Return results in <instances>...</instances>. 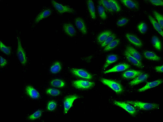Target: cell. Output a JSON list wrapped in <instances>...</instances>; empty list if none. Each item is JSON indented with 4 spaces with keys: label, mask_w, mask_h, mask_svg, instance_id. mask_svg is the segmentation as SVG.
<instances>
[{
    "label": "cell",
    "mask_w": 163,
    "mask_h": 122,
    "mask_svg": "<svg viewBox=\"0 0 163 122\" xmlns=\"http://www.w3.org/2000/svg\"><path fill=\"white\" fill-rule=\"evenodd\" d=\"M126 103L130 104L141 110H148L159 108V105L157 104L147 103L139 101H127Z\"/></svg>",
    "instance_id": "6da1fadb"
},
{
    "label": "cell",
    "mask_w": 163,
    "mask_h": 122,
    "mask_svg": "<svg viewBox=\"0 0 163 122\" xmlns=\"http://www.w3.org/2000/svg\"><path fill=\"white\" fill-rule=\"evenodd\" d=\"M17 55L21 64L25 65L27 62V58L25 51L23 49L21 42L19 37H17Z\"/></svg>",
    "instance_id": "7a4b0ae2"
},
{
    "label": "cell",
    "mask_w": 163,
    "mask_h": 122,
    "mask_svg": "<svg viewBox=\"0 0 163 122\" xmlns=\"http://www.w3.org/2000/svg\"><path fill=\"white\" fill-rule=\"evenodd\" d=\"M101 81L103 84L107 85L116 93H121L123 91L121 85L117 82L105 78L102 79Z\"/></svg>",
    "instance_id": "3957f363"
},
{
    "label": "cell",
    "mask_w": 163,
    "mask_h": 122,
    "mask_svg": "<svg viewBox=\"0 0 163 122\" xmlns=\"http://www.w3.org/2000/svg\"><path fill=\"white\" fill-rule=\"evenodd\" d=\"M114 104L117 106L124 109L131 115H134L136 113L135 108L132 105L126 102L115 101Z\"/></svg>",
    "instance_id": "277c9868"
},
{
    "label": "cell",
    "mask_w": 163,
    "mask_h": 122,
    "mask_svg": "<svg viewBox=\"0 0 163 122\" xmlns=\"http://www.w3.org/2000/svg\"><path fill=\"white\" fill-rule=\"evenodd\" d=\"M72 84L76 88L88 89L94 86V82L80 80L73 81Z\"/></svg>",
    "instance_id": "5b68a950"
},
{
    "label": "cell",
    "mask_w": 163,
    "mask_h": 122,
    "mask_svg": "<svg viewBox=\"0 0 163 122\" xmlns=\"http://www.w3.org/2000/svg\"><path fill=\"white\" fill-rule=\"evenodd\" d=\"M51 2L55 9L61 14L64 13H72L74 12L73 9L68 6L63 5L54 1H52Z\"/></svg>",
    "instance_id": "8992f818"
},
{
    "label": "cell",
    "mask_w": 163,
    "mask_h": 122,
    "mask_svg": "<svg viewBox=\"0 0 163 122\" xmlns=\"http://www.w3.org/2000/svg\"><path fill=\"white\" fill-rule=\"evenodd\" d=\"M79 97L77 95H74L66 97L64 101V112L65 114L68 113L72 106L73 103Z\"/></svg>",
    "instance_id": "52a82bcc"
},
{
    "label": "cell",
    "mask_w": 163,
    "mask_h": 122,
    "mask_svg": "<svg viewBox=\"0 0 163 122\" xmlns=\"http://www.w3.org/2000/svg\"><path fill=\"white\" fill-rule=\"evenodd\" d=\"M71 71L73 74L80 77L88 79H91L92 78L91 74L83 69L72 68Z\"/></svg>",
    "instance_id": "ba28073f"
},
{
    "label": "cell",
    "mask_w": 163,
    "mask_h": 122,
    "mask_svg": "<svg viewBox=\"0 0 163 122\" xmlns=\"http://www.w3.org/2000/svg\"><path fill=\"white\" fill-rule=\"evenodd\" d=\"M129 67V65L126 64H121L116 65L114 67L105 72V74L111 72H118L124 71Z\"/></svg>",
    "instance_id": "9c48e42d"
},
{
    "label": "cell",
    "mask_w": 163,
    "mask_h": 122,
    "mask_svg": "<svg viewBox=\"0 0 163 122\" xmlns=\"http://www.w3.org/2000/svg\"><path fill=\"white\" fill-rule=\"evenodd\" d=\"M163 82L162 80L159 79L148 82L144 87L139 89L138 91L140 92L145 91L149 89L158 86L163 83Z\"/></svg>",
    "instance_id": "30bf717a"
},
{
    "label": "cell",
    "mask_w": 163,
    "mask_h": 122,
    "mask_svg": "<svg viewBox=\"0 0 163 122\" xmlns=\"http://www.w3.org/2000/svg\"><path fill=\"white\" fill-rule=\"evenodd\" d=\"M144 74L142 71L134 70L126 71L122 74L123 77L126 79L134 78L139 75Z\"/></svg>",
    "instance_id": "8fae6325"
},
{
    "label": "cell",
    "mask_w": 163,
    "mask_h": 122,
    "mask_svg": "<svg viewBox=\"0 0 163 122\" xmlns=\"http://www.w3.org/2000/svg\"><path fill=\"white\" fill-rule=\"evenodd\" d=\"M126 37L129 42L132 44L137 46V47H141L143 45L142 42L138 38L135 36L129 34H127L126 35Z\"/></svg>",
    "instance_id": "7c38bea8"
},
{
    "label": "cell",
    "mask_w": 163,
    "mask_h": 122,
    "mask_svg": "<svg viewBox=\"0 0 163 122\" xmlns=\"http://www.w3.org/2000/svg\"><path fill=\"white\" fill-rule=\"evenodd\" d=\"M124 55L127 60L136 66L141 68L144 67V66L143 65L141 61H139L135 58L132 56L126 50L125 51Z\"/></svg>",
    "instance_id": "4fadbf2b"
},
{
    "label": "cell",
    "mask_w": 163,
    "mask_h": 122,
    "mask_svg": "<svg viewBox=\"0 0 163 122\" xmlns=\"http://www.w3.org/2000/svg\"><path fill=\"white\" fill-rule=\"evenodd\" d=\"M148 77L149 75L148 74H143L135 78L134 80L130 82L129 84L131 85H137L147 80Z\"/></svg>",
    "instance_id": "5bb4252c"
},
{
    "label": "cell",
    "mask_w": 163,
    "mask_h": 122,
    "mask_svg": "<svg viewBox=\"0 0 163 122\" xmlns=\"http://www.w3.org/2000/svg\"><path fill=\"white\" fill-rule=\"evenodd\" d=\"M26 93L29 96L33 99H37L40 97L38 92L31 86H28L26 88Z\"/></svg>",
    "instance_id": "9a60e30c"
},
{
    "label": "cell",
    "mask_w": 163,
    "mask_h": 122,
    "mask_svg": "<svg viewBox=\"0 0 163 122\" xmlns=\"http://www.w3.org/2000/svg\"><path fill=\"white\" fill-rule=\"evenodd\" d=\"M66 33L70 37H73L76 34L75 29L73 26L69 24H65L63 26Z\"/></svg>",
    "instance_id": "2e32d148"
},
{
    "label": "cell",
    "mask_w": 163,
    "mask_h": 122,
    "mask_svg": "<svg viewBox=\"0 0 163 122\" xmlns=\"http://www.w3.org/2000/svg\"><path fill=\"white\" fill-rule=\"evenodd\" d=\"M126 50L132 56L135 58L139 61L141 62L142 60L141 56L136 49L131 46L128 45L126 47Z\"/></svg>",
    "instance_id": "e0dca14e"
},
{
    "label": "cell",
    "mask_w": 163,
    "mask_h": 122,
    "mask_svg": "<svg viewBox=\"0 0 163 122\" xmlns=\"http://www.w3.org/2000/svg\"><path fill=\"white\" fill-rule=\"evenodd\" d=\"M145 57L149 60L153 61H159L161 58L157 55L151 51H147L144 52Z\"/></svg>",
    "instance_id": "ac0fdd59"
},
{
    "label": "cell",
    "mask_w": 163,
    "mask_h": 122,
    "mask_svg": "<svg viewBox=\"0 0 163 122\" xmlns=\"http://www.w3.org/2000/svg\"><path fill=\"white\" fill-rule=\"evenodd\" d=\"M75 25L77 28L84 34L87 33L86 29L84 22L80 18L76 19L75 21Z\"/></svg>",
    "instance_id": "d6986e66"
},
{
    "label": "cell",
    "mask_w": 163,
    "mask_h": 122,
    "mask_svg": "<svg viewBox=\"0 0 163 122\" xmlns=\"http://www.w3.org/2000/svg\"><path fill=\"white\" fill-rule=\"evenodd\" d=\"M148 18L151 24L153 26L154 28L160 34L162 37H163V31L162 28L161 27L160 25L157 21H156L155 19L153 18L151 16L149 15Z\"/></svg>",
    "instance_id": "ffe728a7"
},
{
    "label": "cell",
    "mask_w": 163,
    "mask_h": 122,
    "mask_svg": "<svg viewBox=\"0 0 163 122\" xmlns=\"http://www.w3.org/2000/svg\"><path fill=\"white\" fill-rule=\"evenodd\" d=\"M51 11L49 9H46L39 13L35 19V23H37L42 19H44L50 15Z\"/></svg>",
    "instance_id": "44dd1931"
},
{
    "label": "cell",
    "mask_w": 163,
    "mask_h": 122,
    "mask_svg": "<svg viewBox=\"0 0 163 122\" xmlns=\"http://www.w3.org/2000/svg\"><path fill=\"white\" fill-rule=\"evenodd\" d=\"M118 58L117 56L115 55H109L106 59L105 64L103 69H105L107 68L109 65L114 63L118 60Z\"/></svg>",
    "instance_id": "7402d4cb"
},
{
    "label": "cell",
    "mask_w": 163,
    "mask_h": 122,
    "mask_svg": "<svg viewBox=\"0 0 163 122\" xmlns=\"http://www.w3.org/2000/svg\"><path fill=\"white\" fill-rule=\"evenodd\" d=\"M112 34L110 31H107L102 33L98 38V41L99 43L102 44L108 37Z\"/></svg>",
    "instance_id": "603a6c76"
},
{
    "label": "cell",
    "mask_w": 163,
    "mask_h": 122,
    "mask_svg": "<svg viewBox=\"0 0 163 122\" xmlns=\"http://www.w3.org/2000/svg\"><path fill=\"white\" fill-rule=\"evenodd\" d=\"M88 6L90 14L92 18L95 19L96 18L94 2L92 1H88Z\"/></svg>",
    "instance_id": "cb8c5ba5"
},
{
    "label": "cell",
    "mask_w": 163,
    "mask_h": 122,
    "mask_svg": "<svg viewBox=\"0 0 163 122\" xmlns=\"http://www.w3.org/2000/svg\"><path fill=\"white\" fill-rule=\"evenodd\" d=\"M151 42L154 47L157 50L160 51L162 49L161 43L159 38L156 36L152 38Z\"/></svg>",
    "instance_id": "d4e9b609"
},
{
    "label": "cell",
    "mask_w": 163,
    "mask_h": 122,
    "mask_svg": "<svg viewBox=\"0 0 163 122\" xmlns=\"http://www.w3.org/2000/svg\"><path fill=\"white\" fill-rule=\"evenodd\" d=\"M120 40L119 39H115L105 47L104 51L105 52L110 51L115 48L119 43Z\"/></svg>",
    "instance_id": "484cf974"
},
{
    "label": "cell",
    "mask_w": 163,
    "mask_h": 122,
    "mask_svg": "<svg viewBox=\"0 0 163 122\" xmlns=\"http://www.w3.org/2000/svg\"><path fill=\"white\" fill-rule=\"evenodd\" d=\"M121 1L127 7L132 9H137L138 8V5L135 2L127 0H122Z\"/></svg>",
    "instance_id": "4316f807"
},
{
    "label": "cell",
    "mask_w": 163,
    "mask_h": 122,
    "mask_svg": "<svg viewBox=\"0 0 163 122\" xmlns=\"http://www.w3.org/2000/svg\"><path fill=\"white\" fill-rule=\"evenodd\" d=\"M108 1L110 4L113 12H118L121 11V8L117 1L114 0Z\"/></svg>",
    "instance_id": "83f0119b"
},
{
    "label": "cell",
    "mask_w": 163,
    "mask_h": 122,
    "mask_svg": "<svg viewBox=\"0 0 163 122\" xmlns=\"http://www.w3.org/2000/svg\"><path fill=\"white\" fill-rule=\"evenodd\" d=\"M61 66L60 63L57 62L55 63L51 67L50 70L53 74L58 73L61 71Z\"/></svg>",
    "instance_id": "f1b7e54d"
},
{
    "label": "cell",
    "mask_w": 163,
    "mask_h": 122,
    "mask_svg": "<svg viewBox=\"0 0 163 122\" xmlns=\"http://www.w3.org/2000/svg\"><path fill=\"white\" fill-rule=\"evenodd\" d=\"M51 84L53 87L58 88H62L65 87V82L63 81L56 79L53 80L51 82Z\"/></svg>",
    "instance_id": "f546056e"
},
{
    "label": "cell",
    "mask_w": 163,
    "mask_h": 122,
    "mask_svg": "<svg viewBox=\"0 0 163 122\" xmlns=\"http://www.w3.org/2000/svg\"><path fill=\"white\" fill-rule=\"evenodd\" d=\"M116 36L115 35L112 34L109 36L104 42L101 44L102 47L103 48L105 47L106 45H107L112 41L114 40Z\"/></svg>",
    "instance_id": "4dcf8cb0"
},
{
    "label": "cell",
    "mask_w": 163,
    "mask_h": 122,
    "mask_svg": "<svg viewBox=\"0 0 163 122\" xmlns=\"http://www.w3.org/2000/svg\"><path fill=\"white\" fill-rule=\"evenodd\" d=\"M99 3L107 11L110 12H113L108 1H99Z\"/></svg>",
    "instance_id": "1f68e13d"
},
{
    "label": "cell",
    "mask_w": 163,
    "mask_h": 122,
    "mask_svg": "<svg viewBox=\"0 0 163 122\" xmlns=\"http://www.w3.org/2000/svg\"><path fill=\"white\" fill-rule=\"evenodd\" d=\"M98 11L100 17L102 19H105L107 17V16H106L105 8L101 5H99L98 6Z\"/></svg>",
    "instance_id": "d6a6232c"
},
{
    "label": "cell",
    "mask_w": 163,
    "mask_h": 122,
    "mask_svg": "<svg viewBox=\"0 0 163 122\" xmlns=\"http://www.w3.org/2000/svg\"><path fill=\"white\" fill-rule=\"evenodd\" d=\"M42 112L41 110H38L32 115L29 118V119L31 120H34L40 117L42 115Z\"/></svg>",
    "instance_id": "836d02e7"
},
{
    "label": "cell",
    "mask_w": 163,
    "mask_h": 122,
    "mask_svg": "<svg viewBox=\"0 0 163 122\" xmlns=\"http://www.w3.org/2000/svg\"><path fill=\"white\" fill-rule=\"evenodd\" d=\"M0 44H1V49L2 52L6 55H9L11 54L10 48L3 44L1 41L0 42Z\"/></svg>",
    "instance_id": "e575fe53"
},
{
    "label": "cell",
    "mask_w": 163,
    "mask_h": 122,
    "mask_svg": "<svg viewBox=\"0 0 163 122\" xmlns=\"http://www.w3.org/2000/svg\"><path fill=\"white\" fill-rule=\"evenodd\" d=\"M153 14L159 24L160 25L161 27L163 29V15L155 11H154Z\"/></svg>",
    "instance_id": "d590c367"
},
{
    "label": "cell",
    "mask_w": 163,
    "mask_h": 122,
    "mask_svg": "<svg viewBox=\"0 0 163 122\" xmlns=\"http://www.w3.org/2000/svg\"><path fill=\"white\" fill-rule=\"evenodd\" d=\"M139 31L142 34H145L148 30V26L145 23L143 22L140 24L137 27Z\"/></svg>",
    "instance_id": "8d00e7d4"
},
{
    "label": "cell",
    "mask_w": 163,
    "mask_h": 122,
    "mask_svg": "<svg viewBox=\"0 0 163 122\" xmlns=\"http://www.w3.org/2000/svg\"><path fill=\"white\" fill-rule=\"evenodd\" d=\"M46 93L52 96H56L60 94L61 92L56 89L50 88L46 91Z\"/></svg>",
    "instance_id": "74e56055"
},
{
    "label": "cell",
    "mask_w": 163,
    "mask_h": 122,
    "mask_svg": "<svg viewBox=\"0 0 163 122\" xmlns=\"http://www.w3.org/2000/svg\"><path fill=\"white\" fill-rule=\"evenodd\" d=\"M57 105L56 102L54 101H51L49 102L48 104L47 108L49 111H53L55 109Z\"/></svg>",
    "instance_id": "f35d334b"
},
{
    "label": "cell",
    "mask_w": 163,
    "mask_h": 122,
    "mask_svg": "<svg viewBox=\"0 0 163 122\" xmlns=\"http://www.w3.org/2000/svg\"><path fill=\"white\" fill-rule=\"evenodd\" d=\"M129 21L128 19L124 18L119 19L117 22V25L120 26H121L125 25L127 24Z\"/></svg>",
    "instance_id": "ab89813d"
},
{
    "label": "cell",
    "mask_w": 163,
    "mask_h": 122,
    "mask_svg": "<svg viewBox=\"0 0 163 122\" xmlns=\"http://www.w3.org/2000/svg\"><path fill=\"white\" fill-rule=\"evenodd\" d=\"M151 4L156 6H163V2L162 1H151Z\"/></svg>",
    "instance_id": "60d3db41"
},
{
    "label": "cell",
    "mask_w": 163,
    "mask_h": 122,
    "mask_svg": "<svg viewBox=\"0 0 163 122\" xmlns=\"http://www.w3.org/2000/svg\"><path fill=\"white\" fill-rule=\"evenodd\" d=\"M7 64V61L5 58L1 56V67H4Z\"/></svg>",
    "instance_id": "b9f144b4"
},
{
    "label": "cell",
    "mask_w": 163,
    "mask_h": 122,
    "mask_svg": "<svg viewBox=\"0 0 163 122\" xmlns=\"http://www.w3.org/2000/svg\"><path fill=\"white\" fill-rule=\"evenodd\" d=\"M155 70L158 72H162L163 70V66H157L155 67Z\"/></svg>",
    "instance_id": "7bdbcfd3"
}]
</instances>
